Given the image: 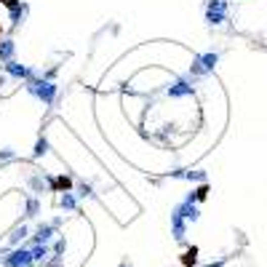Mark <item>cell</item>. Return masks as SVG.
I'll list each match as a JSON object with an SVG mask.
<instances>
[{"mask_svg": "<svg viewBox=\"0 0 267 267\" xmlns=\"http://www.w3.org/2000/svg\"><path fill=\"white\" fill-rule=\"evenodd\" d=\"M0 264L3 267H32L30 246H16L8 254H0Z\"/></svg>", "mask_w": 267, "mask_h": 267, "instance_id": "7a4b0ae2", "label": "cell"}, {"mask_svg": "<svg viewBox=\"0 0 267 267\" xmlns=\"http://www.w3.org/2000/svg\"><path fill=\"white\" fill-rule=\"evenodd\" d=\"M8 6V19H11V27H22L27 22V16H30V6L24 3V0H3Z\"/></svg>", "mask_w": 267, "mask_h": 267, "instance_id": "5b68a950", "label": "cell"}, {"mask_svg": "<svg viewBox=\"0 0 267 267\" xmlns=\"http://www.w3.org/2000/svg\"><path fill=\"white\" fill-rule=\"evenodd\" d=\"M16 59V40L14 37H0V62H11Z\"/></svg>", "mask_w": 267, "mask_h": 267, "instance_id": "7c38bea8", "label": "cell"}, {"mask_svg": "<svg viewBox=\"0 0 267 267\" xmlns=\"http://www.w3.org/2000/svg\"><path fill=\"white\" fill-rule=\"evenodd\" d=\"M118 267H134V264H128V262H120Z\"/></svg>", "mask_w": 267, "mask_h": 267, "instance_id": "4316f807", "label": "cell"}, {"mask_svg": "<svg viewBox=\"0 0 267 267\" xmlns=\"http://www.w3.org/2000/svg\"><path fill=\"white\" fill-rule=\"evenodd\" d=\"M72 193L78 195V200H83V198H97V193H94V185H91V182H83V179L75 185Z\"/></svg>", "mask_w": 267, "mask_h": 267, "instance_id": "ac0fdd59", "label": "cell"}, {"mask_svg": "<svg viewBox=\"0 0 267 267\" xmlns=\"http://www.w3.org/2000/svg\"><path fill=\"white\" fill-rule=\"evenodd\" d=\"M203 8H206V11H227L230 3H227V0H206Z\"/></svg>", "mask_w": 267, "mask_h": 267, "instance_id": "44dd1931", "label": "cell"}, {"mask_svg": "<svg viewBox=\"0 0 267 267\" xmlns=\"http://www.w3.org/2000/svg\"><path fill=\"white\" fill-rule=\"evenodd\" d=\"M225 262H227V259H216V262H211V264H206V267H225Z\"/></svg>", "mask_w": 267, "mask_h": 267, "instance_id": "d4e9b609", "label": "cell"}, {"mask_svg": "<svg viewBox=\"0 0 267 267\" xmlns=\"http://www.w3.org/2000/svg\"><path fill=\"white\" fill-rule=\"evenodd\" d=\"M40 208H43V203H40V198H37V195H27L24 198V216L27 219L40 216Z\"/></svg>", "mask_w": 267, "mask_h": 267, "instance_id": "9a60e30c", "label": "cell"}, {"mask_svg": "<svg viewBox=\"0 0 267 267\" xmlns=\"http://www.w3.org/2000/svg\"><path fill=\"white\" fill-rule=\"evenodd\" d=\"M195 62H198V67H200L206 75H211V72L216 70V64H219V54H216V51H203V54L195 56Z\"/></svg>", "mask_w": 267, "mask_h": 267, "instance_id": "9c48e42d", "label": "cell"}, {"mask_svg": "<svg viewBox=\"0 0 267 267\" xmlns=\"http://www.w3.org/2000/svg\"><path fill=\"white\" fill-rule=\"evenodd\" d=\"M182 179H187V182H206V171L203 168H195V171H185Z\"/></svg>", "mask_w": 267, "mask_h": 267, "instance_id": "7402d4cb", "label": "cell"}, {"mask_svg": "<svg viewBox=\"0 0 267 267\" xmlns=\"http://www.w3.org/2000/svg\"><path fill=\"white\" fill-rule=\"evenodd\" d=\"M56 235H59V230L51 225V219H46V222L35 225V230H30V243H51Z\"/></svg>", "mask_w": 267, "mask_h": 267, "instance_id": "8992f818", "label": "cell"}, {"mask_svg": "<svg viewBox=\"0 0 267 267\" xmlns=\"http://www.w3.org/2000/svg\"><path fill=\"white\" fill-rule=\"evenodd\" d=\"M27 238H30V227H27L24 222H19V225L14 227V230L8 233L6 241H8V246H11V249H16V246H24Z\"/></svg>", "mask_w": 267, "mask_h": 267, "instance_id": "30bf717a", "label": "cell"}, {"mask_svg": "<svg viewBox=\"0 0 267 267\" xmlns=\"http://www.w3.org/2000/svg\"><path fill=\"white\" fill-rule=\"evenodd\" d=\"M195 94V80L193 78H185V75H179V78L171 80V85L166 88V97L168 99H187Z\"/></svg>", "mask_w": 267, "mask_h": 267, "instance_id": "277c9868", "label": "cell"}, {"mask_svg": "<svg viewBox=\"0 0 267 267\" xmlns=\"http://www.w3.org/2000/svg\"><path fill=\"white\" fill-rule=\"evenodd\" d=\"M49 150H51L49 139H46V137H37L35 147H32V160H40V158H46V155H49Z\"/></svg>", "mask_w": 267, "mask_h": 267, "instance_id": "e0dca14e", "label": "cell"}, {"mask_svg": "<svg viewBox=\"0 0 267 267\" xmlns=\"http://www.w3.org/2000/svg\"><path fill=\"white\" fill-rule=\"evenodd\" d=\"M16 158H19V152L14 147H0V163H11Z\"/></svg>", "mask_w": 267, "mask_h": 267, "instance_id": "603a6c76", "label": "cell"}, {"mask_svg": "<svg viewBox=\"0 0 267 267\" xmlns=\"http://www.w3.org/2000/svg\"><path fill=\"white\" fill-rule=\"evenodd\" d=\"M171 211L179 214L187 225H195L198 219H200V208H198L195 203H187V200H179V203H176L174 208H171Z\"/></svg>", "mask_w": 267, "mask_h": 267, "instance_id": "52a82bcc", "label": "cell"}, {"mask_svg": "<svg viewBox=\"0 0 267 267\" xmlns=\"http://www.w3.org/2000/svg\"><path fill=\"white\" fill-rule=\"evenodd\" d=\"M51 225L56 227V230H59V227L64 225V216H54V219H51Z\"/></svg>", "mask_w": 267, "mask_h": 267, "instance_id": "cb8c5ba5", "label": "cell"}, {"mask_svg": "<svg viewBox=\"0 0 267 267\" xmlns=\"http://www.w3.org/2000/svg\"><path fill=\"white\" fill-rule=\"evenodd\" d=\"M49 187L54 190V193H70L75 185H72V179L67 176V174H56V176L49 179Z\"/></svg>", "mask_w": 267, "mask_h": 267, "instance_id": "4fadbf2b", "label": "cell"}, {"mask_svg": "<svg viewBox=\"0 0 267 267\" xmlns=\"http://www.w3.org/2000/svg\"><path fill=\"white\" fill-rule=\"evenodd\" d=\"M3 70H6V78H14V80H22V83H27V80H35L37 72L35 67H30V64H22V62H16V59H11V62H6L3 64Z\"/></svg>", "mask_w": 267, "mask_h": 267, "instance_id": "3957f363", "label": "cell"}, {"mask_svg": "<svg viewBox=\"0 0 267 267\" xmlns=\"http://www.w3.org/2000/svg\"><path fill=\"white\" fill-rule=\"evenodd\" d=\"M27 185H30V190H32V195H40L46 187H49V179H46L40 171H35V174H30L27 176Z\"/></svg>", "mask_w": 267, "mask_h": 267, "instance_id": "2e32d148", "label": "cell"}, {"mask_svg": "<svg viewBox=\"0 0 267 267\" xmlns=\"http://www.w3.org/2000/svg\"><path fill=\"white\" fill-rule=\"evenodd\" d=\"M30 246V256H32V264H49L51 259V243H27Z\"/></svg>", "mask_w": 267, "mask_h": 267, "instance_id": "ba28073f", "label": "cell"}, {"mask_svg": "<svg viewBox=\"0 0 267 267\" xmlns=\"http://www.w3.org/2000/svg\"><path fill=\"white\" fill-rule=\"evenodd\" d=\"M227 22V11H206V24L208 27H219Z\"/></svg>", "mask_w": 267, "mask_h": 267, "instance_id": "d6986e66", "label": "cell"}, {"mask_svg": "<svg viewBox=\"0 0 267 267\" xmlns=\"http://www.w3.org/2000/svg\"><path fill=\"white\" fill-rule=\"evenodd\" d=\"M8 83V78H6V75H3V78H0V85H6Z\"/></svg>", "mask_w": 267, "mask_h": 267, "instance_id": "484cf974", "label": "cell"}, {"mask_svg": "<svg viewBox=\"0 0 267 267\" xmlns=\"http://www.w3.org/2000/svg\"><path fill=\"white\" fill-rule=\"evenodd\" d=\"M182 264L185 267H195L198 264V249H195V246H190V249L182 254Z\"/></svg>", "mask_w": 267, "mask_h": 267, "instance_id": "ffe728a7", "label": "cell"}, {"mask_svg": "<svg viewBox=\"0 0 267 267\" xmlns=\"http://www.w3.org/2000/svg\"><path fill=\"white\" fill-rule=\"evenodd\" d=\"M171 235H174V241H185L187 235V222L174 211H171Z\"/></svg>", "mask_w": 267, "mask_h": 267, "instance_id": "5bb4252c", "label": "cell"}, {"mask_svg": "<svg viewBox=\"0 0 267 267\" xmlns=\"http://www.w3.org/2000/svg\"><path fill=\"white\" fill-rule=\"evenodd\" d=\"M56 203H59V208L64 214H75L80 208V200H78V195H75L72 190L70 193H59V200H56Z\"/></svg>", "mask_w": 267, "mask_h": 267, "instance_id": "8fae6325", "label": "cell"}, {"mask_svg": "<svg viewBox=\"0 0 267 267\" xmlns=\"http://www.w3.org/2000/svg\"><path fill=\"white\" fill-rule=\"evenodd\" d=\"M24 91L30 97H35L40 104H46V107H54L56 97H59V85L54 83V78H46V75H37L35 80H27Z\"/></svg>", "mask_w": 267, "mask_h": 267, "instance_id": "6da1fadb", "label": "cell"}]
</instances>
